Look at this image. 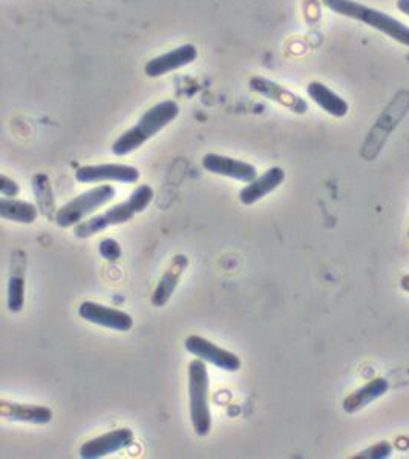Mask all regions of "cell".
Returning a JSON list of instances; mask_svg holds the SVG:
<instances>
[{
    "instance_id": "9a60e30c",
    "label": "cell",
    "mask_w": 409,
    "mask_h": 459,
    "mask_svg": "<svg viewBox=\"0 0 409 459\" xmlns=\"http://www.w3.org/2000/svg\"><path fill=\"white\" fill-rule=\"evenodd\" d=\"M187 266H189V260L186 255H176L174 262L170 263V266L161 277L160 283L152 295V305L155 307H163L169 301L170 297L175 292L176 286L180 283L181 275L186 273Z\"/></svg>"
},
{
    "instance_id": "ffe728a7",
    "label": "cell",
    "mask_w": 409,
    "mask_h": 459,
    "mask_svg": "<svg viewBox=\"0 0 409 459\" xmlns=\"http://www.w3.org/2000/svg\"><path fill=\"white\" fill-rule=\"evenodd\" d=\"M25 305V278L19 273H11L8 283V310L19 314Z\"/></svg>"
},
{
    "instance_id": "52a82bcc",
    "label": "cell",
    "mask_w": 409,
    "mask_h": 459,
    "mask_svg": "<svg viewBox=\"0 0 409 459\" xmlns=\"http://www.w3.org/2000/svg\"><path fill=\"white\" fill-rule=\"evenodd\" d=\"M184 347L193 357L200 358L204 363L213 364L226 372H238L241 368V358L236 353L217 346L215 342H209L208 338L191 335L187 337Z\"/></svg>"
},
{
    "instance_id": "484cf974",
    "label": "cell",
    "mask_w": 409,
    "mask_h": 459,
    "mask_svg": "<svg viewBox=\"0 0 409 459\" xmlns=\"http://www.w3.org/2000/svg\"><path fill=\"white\" fill-rule=\"evenodd\" d=\"M408 235H409V230H408Z\"/></svg>"
},
{
    "instance_id": "3957f363",
    "label": "cell",
    "mask_w": 409,
    "mask_h": 459,
    "mask_svg": "<svg viewBox=\"0 0 409 459\" xmlns=\"http://www.w3.org/2000/svg\"><path fill=\"white\" fill-rule=\"evenodd\" d=\"M322 4L325 8H328L329 11H333L339 16L362 22L368 27L387 34L396 42L409 47V27L397 19L385 14L382 11L362 5L354 0H322Z\"/></svg>"
},
{
    "instance_id": "ba28073f",
    "label": "cell",
    "mask_w": 409,
    "mask_h": 459,
    "mask_svg": "<svg viewBox=\"0 0 409 459\" xmlns=\"http://www.w3.org/2000/svg\"><path fill=\"white\" fill-rule=\"evenodd\" d=\"M79 316L81 320L92 323L96 326L112 329V331L129 332L133 327V318L128 312L94 303V301L81 303L79 307Z\"/></svg>"
},
{
    "instance_id": "d4e9b609",
    "label": "cell",
    "mask_w": 409,
    "mask_h": 459,
    "mask_svg": "<svg viewBox=\"0 0 409 459\" xmlns=\"http://www.w3.org/2000/svg\"><path fill=\"white\" fill-rule=\"evenodd\" d=\"M400 286H402V289H404L405 292H408L409 294V275H405V277L402 278Z\"/></svg>"
},
{
    "instance_id": "7c38bea8",
    "label": "cell",
    "mask_w": 409,
    "mask_h": 459,
    "mask_svg": "<svg viewBox=\"0 0 409 459\" xmlns=\"http://www.w3.org/2000/svg\"><path fill=\"white\" fill-rule=\"evenodd\" d=\"M285 180V171L279 166H273L267 169L262 176L256 177L253 182L247 183L240 193V202L245 206L258 204L260 200L267 197L268 194L277 191Z\"/></svg>"
},
{
    "instance_id": "6da1fadb",
    "label": "cell",
    "mask_w": 409,
    "mask_h": 459,
    "mask_svg": "<svg viewBox=\"0 0 409 459\" xmlns=\"http://www.w3.org/2000/svg\"><path fill=\"white\" fill-rule=\"evenodd\" d=\"M180 116V107L175 100H165L157 103L148 109L140 117L139 122L123 133L114 143H112V154L117 157H126L140 150L146 142H149L157 134L174 122Z\"/></svg>"
},
{
    "instance_id": "7a4b0ae2",
    "label": "cell",
    "mask_w": 409,
    "mask_h": 459,
    "mask_svg": "<svg viewBox=\"0 0 409 459\" xmlns=\"http://www.w3.org/2000/svg\"><path fill=\"white\" fill-rule=\"evenodd\" d=\"M154 187L149 185H141L131 193L126 202L114 204L101 214L94 215L90 219L81 221V225L74 228V235L77 238H90L101 230H107L111 226L124 225L137 214H141L154 200Z\"/></svg>"
},
{
    "instance_id": "e0dca14e",
    "label": "cell",
    "mask_w": 409,
    "mask_h": 459,
    "mask_svg": "<svg viewBox=\"0 0 409 459\" xmlns=\"http://www.w3.org/2000/svg\"><path fill=\"white\" fill-rule=\"evenodd\" d=\"M307 94L318 107L322 108L325 113L333 116V117H345L348 114V103L342 97L337 96L335 91H331L328 86H325L320 82H311L307 86Z\"/></svg>"
},
{
    "instance_id": "cb8c5ba5",
    "label": "cell",
    "mask_w": 409,
    "mask_h": 459,
    "mask_svg": "<svg viewBox=\"0 0 409 459\" xmlns=\"http://www.w3.org/2000/svg\"><path fill=\"white\" fill-rule=\"evenodd\" d=\"M397 8L409 17V0H397Z\"/></svg>"
},
{
    "instance_id": "603a6c76",
    "label": "cell",
    "mask_w": 409,
    "mask_h": 459,
    "mask_svg": "<svg viewBox=\"0 0 409 459\" xmlns=\"http://www.w3.org/2000/svg\"><path fill=\"white\" fill-rule=\"evenodd\" d=\"M0 194L2 197L16 198L21 194V186L5 174L0 176Z\"/></svg>"
},
{
    "instance_id": "5bb4252c",
    "label": "cell",
    "mask_w": 409,
    "mask_h": 459,
    "mask_svg": "<svg viewBox=\"0 0 409 459\" xmlns=\"http://www.w3.org/2000/svg\"><path fill=\"white\" fill-rule=\"evenodd\" d=\"M250 88L258 94H262V96L268 97L275 102L281 103L284 107L290 108L294 113L303 114L309 109V105L303 102L301 97L288 92L287 90H284L282 86L277 85L275 82L267 81L262 77H253L250 81Z\"/></svg>"
},
{
    "instance_id": "4fadbf2b",
    "label": "cell",
    "mask_w": 409,
    "mask_h": 459,
    "mask_svg": "<svg viewBox=\"0 0 409 459\" xmlns=\"http://www.w3.org/2000/svg\"><path fill=\"white\" fill-rule=\"evenodd\" d=\"M0 415L10 421L28 422L45 426L53 421V411L40 404H21L13 401H0Z\"/></svg>"
},
{
    "instance_id": "9c48e42d",
    "label": "cell",
    "mask_w": 409,
    "mask_h": 459,
    "mask_svg": "<svg viewBox=\"0 0 409 459\" xmlns=\"http://www.w3.org/2000/svg\"><path fill=\"white\" fill-rule=\"evenodd\" d=\"M132 443L133 432L131 429H115L112 432L105 433L101 437L86 441L79 450V455L83 459L105 458V456L126 449Z\"/></svg>"
},
{
    "instance_id": "8fae6325",
    "label": "cell",
    "mask_w": 409,
    "mask_h": 459,
    "mask_svg": "<svg viewBox=\"0 0 409 459\" xmlns=\"http://www.w3.org/2000/svg\"><path fill=\"white\" fill-rule=\"evenodd\" d=\"M198 59V49L193 43H184L178 48L161 54L158 57L149 60L144 66V74L148 77H161L174 71L181 70Z\"/></svg>"
},
{
    "instance_id": "d6986e66",
    "label": "cell",
    "mask_w": 409,
    "mask_h": 459,
    "mask_svg": "<svg viewBox=\"0 0 409 459\" xmlns=\"http://www.w3.org/2000/svg\"><path fill=\"white\" fill-rule=\"evenodd\" d=\"M32 187H34L36 200H38V209L42 211V214L47 219L55 220V214H54L55 204H54L53 189H51V182H49L48 177L45 174H38V176L34 177L32 178Z\"/></svg>"
},
{
    "instance_id": "277c9868",
    "label": "cell",
    "mask_w": 409,
    "mask_h": 459,
    "mask_svg": "<svg viewBox=\"0 0 409 459\" xmlns=\"http://www.w3.org/2000/svg\"><path fill=\"white\" fill-rule=\"evenodd\" d=\"M209 389L210 379L206 363L200 358H195L189 364V411L192 428L198 437H208L212 432Z\"/></svg>"
},
{
    "instance_id": "7402d4cb",
    "label": "cell",
    "mask_w": 409,
    "mask_h": 459,
    "mask_svg": "<svg viewBox=\"0 0 409 459\" xmlns=\"http://www.w3.org/2000/svg\"><path fill=\"white\" fill-rule=\"evenodd\" d=\"M393 454V447L391 444L383 441V443L374 444L372 447L357 455L356 458H368V459H383L389 458V455Z\"/></svg>"
},
{
    "instance_id": "5b68a950",
    "label": "cell",
    "mask_w": 409,
    "mask_h": 459,
    "mask_svg": "<svg viewBox=\"0 0 409 459\" xmlns=\"http://www.w3.org/2000/svg\"><path fill=\"white\" fill-rule=\"evenodd\" d=\"M117 195L115 187L111 185H100V186L90 187L86 193L77 195L71 202L57 209L55 223L62 230H70L81 225L85 221L86 217L96 214L98 209L111 204Z\"/></svg>"
},
{
    "instance_id": "2e32d148",
    "label": "cell",
    "mask_w": 409,
    "mask_h": 459,
    "mask_svg": "<svg viewBox=\"0 0 409 459\" xmlns=\"http://www.w3.org/2000/svg\"><path fill=\"white\" fill-rule=\"evenodd\" d=\"M389 389V383L385 378H374L365 385L354 390L353 394L346 396L342 407L346 413H356V411L365 409L371 403L379 400L380 396L385 395Z\"/></svg>"
},
{
    "instance_id": "8992f818",
    "label": "cell",
    "mask_w": 409,
    "mask_h": 459,
    "mask_svg": "<svg viewBox=\"0 0 409 459\" xmlns=\"http://www.w3.org/2000/svg\"><path fill=\"white\" fill-rule=\"evenodd\" d=\"M139 169L135 166L122 163H103V165L81 166L75 171V180L86 185L94 183L117 182L133 185L140 180Z\"/></svg>"
},
{
    "instance_id": "44dd1931",
    "label": "cell",
    "mask_w": 409,
    "mask_h": 459,
    "mask_svg": "<svg viewBox=\"0 0 409 459\" xmlns=\"http://www.w3.org/2000/svg\"><path fill=\"white\" fill-rule=\"evenodd\" d=\"M122 246L114 238H105L100 241V255L107 262H117L122 258Z\"/></svg>"
},
{
    "instance_id": "30bf717a",
    "label": "cell",
    "mask_w": 409,
    "mask_h": 459,
    "mask_svg": "<svg viewBox=\"0 0 409 459\" xmlns=\"http://www.w3.org/2000/svg\"><path fill=\"white\" fill-rule=\"evenodd\" d=\"M202 168L215 176L229 177L245 185L253 182L258 177V171L251 163L213 152L202 157Z\"/></svg>"
},
{
    "instance_id": "ac0fdd59",
    "label": "cell",
    "mask_w": 409,
    "mask_h": 459,
    "mask_svg": "<svg viewBox=\"0 0 409 459\" xmlns=\"http://www.w3.org/2000/svg\"><path fill=\"white\" fill-rule=\"evenodd\" d=\"M0 217L8 221L32 225L38 217V208L36 204L21 200V198H0Z\"/></svg>"
}]
</instances>
